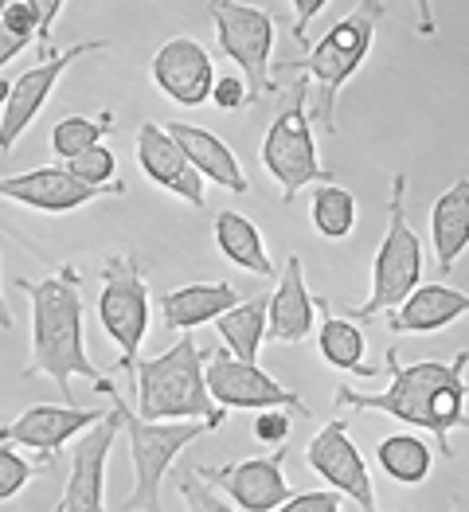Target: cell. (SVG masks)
Returning <instances> with one entry per match:
<instances>
[{
	"instance_id": "1",
	"label": "cell",
	"mask_w": 469,
	"mask_h": 512,
	"mask_svg": "<svg viewBox=\"0 0 469 512\" xmlns=\"http://www.w3.org/2000/svg\"><path fill=\"white\" fill-rule=\"evenodd\" d=\"M387 376L391 384L384 391H352L337 387V403H348L356 411H384L391 419L407 423L415 430H427L438 438V454L454 458L450 446V430L469 427V352H458L454 360H419V364H403L395 348H387Z\"/></svg>"
},
{
	"instance_id": "2",
	"label": "cell",
	"mask_w": 469,
	"mask_h": 512,
	"mask_svg": "<svg viewBox=\"0 0 469 512\" xmlns=\"http://www.w3.org/2000/svg\"><path fill=\"white\" fill-rule=\"evenodd\" d=\"M16 290L32 309V356L24 376H47L63 391V407H75V380H90L94 387L106 380L86 356L79 270L63 266L47 278H16Z\"/></svg>"
},
{
	"instance_id": "3",
	"label": "cell",
	"mask_w": 469,
	"mask_h": 512,
	"mask_svg": "<svg viewBox=\"0 0 469 512\" xmlns=\"http://www.w3.org/2000/svg\"><path fill=\"white\" fill-rule=\"evenodd\" d=\"M208 352L184 333L169 352L137 360V415L145 423H204L208 430L227 423V411H219L204 384Z\"/></svg>"
},
{
	"instance_id": "4",
	"label": "cell",
	"mask_w": 469,
	"mask_h": 512,
	"mask_svg": "<svg viewBox=\"0 0 469 512\" xmlns=\"http://www.w3.org/2000/svg\"><path fill=\"white\" fill-rule=\"evenodd\" d=\"M384 12V4L360 0L344 20H337L321 40L313 43L309 59L282 63V67L305 71L309 86H317V90H309L313 94V122H321L329 133H337V98H341L344 83L364 67V59L376 43V24L384 20Z\"/></svg>"
},
{
	"instance_id": "5",
	"label": "cell",
	"mask_w": 469,
	"mask_h": 512,
	"mask_svg": "<svg viewBox=\"0 0 469 512\" xmlns=\"http://www.w3.org/2000/svg\"><path fill=\"white\" fill-rule=\"evenodd\" d=\"M98 391L110 399V411L118 415V427L129 438V458H133V489L122 501V512H165L161 509V485L172 470L176 454L188 450L200 434H208L204 423H145L137 411L126 407V395L110 380H102Z\"/></svg>"
},
{
	"instance_id": "6",
	"label": "cell",
	"mask_w": 469,
	"mask_h": 512,
	"mask_svg": "<svg viewBox=\"0 0 469 512\" xmlns=\"http://www.w3.org/2000/svg\"><path fill=\"white\" fill-rule=\"evenodd\" d=\"M423 282V243L415 227L407 223V176H391V196H387V231L384 243L372 262V294L344 309L348 321H372L376 313H391L395 305L411 298Z\"/></svg>"
},
{
	"instance_id": "7",
	"label": "cell",
	"mask_w": 469,
	"mask_h": 512,
	"mask_svg": "<svg viewBox=\"0 0 469 512\" xmlns=\"http://www.w3.org/2000/svg\"><path fill=\"white\" fill-rule=\"evenodd\" d=\"M305 106H309V79L301 75L298 83L286 90L278 118L270 122L266 137H262V169L282 184V204H294L305 184H337L333 172L317 157V141H313Z\"/></svg>"
},
{
	"instance_id": "8",
	"label": "cell",
	"mask_w": 469,
	"mask_h": 512,
	"mask_svg": "<svg viewBox=\"0 0 469 512\" xmlns=\"http://www.w3.org/2000/svg\"><path fill=\"white\" fill-rule=\"evenodd\" d=\"M149 282L145 270L133 251L126 255H110L102 262V294H98V321L106 329V337L118 344V360L114 372H133L137 364V348L149 333Z\"/></svg>"
},
{
	"instance_id": "9",
	"label": "cell",
	"mask_w": 469,
	"mask_h": 512,
	"mask_svg": "<svg viewBox=\"0 0 469 512\" xmlns=\"http://www.w3.org/2000/svg\"><path fill=\"white\" fill-rule=\"evenodd\" d=\"M208 16L215 24V43L219 51L243 71L239 79L247 83L251 106H258L274 83H270V51H274V20L258 4H239V0H215L208 4Z\"/></svg>"
},
{
	"instance_id": "10",
	"label": "cell",
	"mask_w": 469,
	"mask_h": 512,
	"mask_svg": "<svg viewBox=\"0 0 469 512\" xmlns=\"http://www.w3.org/2000/svg\"><path fill=\"white\" fill-rule=\"evenodd\" d=\"M102 47H106V40L75 43V47H67V51H55V55L43 59V63H32L24 75H16L12 83L4 86V98H0V157L12 153V145L28 133V126H32L36 118H40V110L47 106L51 90L67 75V67H71L75 59H83V55L102 51Z\"/></svg>"
},
{
	"instance_id": "11",
	"label": "cell",
	"mask_w": 469,
	"mask_h": 512,
	"mask_svg": "<svg viewBox=\"0 0 469 512\" xmlns=\"http://www.w3.org/2000/svg\"><path fill=\"white\" fill-rule=\"evenodd\" d=\"M204 384H208V395L219 411H298V415H309V407L301 403L294 387H282L258 364L231 360L219 348L208 352Z\"/></svg>"
},
{
	"instance_id": "12",
	"label": "cell",
	"mask_w": 469,
	"mask_h": 512,
	"mask_svg": "<svg viewBox=\"0 0 469 512\" xmlns=\"http://www.w3.org/2000/svg\"><path fill=\"white\" fill-rule=\"evenodd\" d=\"M106 196H126V184H106V188H90L83 180H75L63 165H43L32 172H16V176H0V200H12L20 208L47 215H67L79 212L94 200Z\"/></svg>"
},
{
	"instance_id": "13",
	"label": "cell",
	"mask_w": 469,
	"mask_h": 512,
	"mask_svg": "<svg viewBox=\"0 0 469 512\" xmlns=\"http://www.w3.org/2000/svg\"><path fill=\"white\" fill-rule=\"evenodd\" d=\"M282 466H286V446H278L266 458L227 462V466H196V473L212 489H223L243 512H274L294 497Z\"/></svg>"
},
{
	"instance_id": "14",
	"label": "cell",
	"mask_w": 469,
	"mask_h": 512,
	"mask_svg": "<svg viewBox=\"0 0 469 512\" xmlns=\"http://www.w3.org/2000/svg\"><path fill=\"white\" fill-rule=\"evenodd\" d=\"M305 462L317 477H325L333 485L337 497H352L364 512H376V485H372L364 454L348 438V423H341V419L325 423L321 434H313V442L305 450Z\"/></svg>"
},
{
	"instance_id": "15",
	"label": "cell",
	"mask_w": 469,
	"mask_h": 512,
	"mask_svg": "<svg viewBox=\"0 0 469 512\" xmlns=\"http://www.w3.org/2000/svg\"><path fill=\"white\" fill-rule=\"evenodd\" d=\"M149 75L157 90L172 98L176 106H204L212 102V86H215V63L208 55V47L192 36H172L153 51V63H149Z\"/></svg>"
},
{
	"instance_id": "16",
	"label": "cell",
	"mask_w": 469,
	"mask_h": 512,
	"mask_svg": "<svg viewBox=\"0 0 469 512\" xmlns=\"http://www.w3.org/2000/svg\"><path fill=\"white\" fill-rule=\"evenodd\" d=\"M110 411V407H106ZM102 407H59V403H36L28 411H20L12 423L0 427V442L16 446V450H32L51 458L59 446H67L71 438H83L90 427H98L106 419Z\"/></svg>"
},
{
	"instance_id": "17",
	"label": "cell",
	"mask_w": 469,
	"mask_h": 512,
	"mask_svg": "<svg viewBox=\"0 0 469 512\" xmlns=\"http://www.w3.org/2000/svg\"><path fill=\"white\" fill-rule=\"evenodd\" d=\"M118 434H122L118 415L106 411V419L75 442L67 489H63V501L55 512H110L106 509V462H110V450H114Z\"/></svg>"
},
{
	"instance_id": "18",
	"label": "cell",
	"mask_w": 469,
	"mask_h": 512,
	"mask_svg": "<svg viewBox=\"0 0 469 512\" xmlns=\"http://www.w3.org/2000/svg\"><path fill=\"white\" fill-rule=\"evenodd\" d=\"M137 165H141V172L157 188L188 200L192 208H204V180H200V172L188 165V157L180 153V145L165 133V126L145 122V126L137 129Z\"/></svg>"
},
{
	"instance_id": "19",
	"label": "cell",
	"mask_w": 469,
	"mask_h": 512,
	"mask_svg": "<svg viewBox=\"0 0 469 512\" xmlns=\"http://www.w3.org/2000/svg\"><path fill=\"white\" fill-rule=\"evenodd\" d=\"M165 133L180 145V153L188 157L192 169L200 172V180H212V184L235 192V196L251 192V180L239 169V157L231 153V145L223 137H215L212 129H200L192 126V122H169Z\"/></svg>"
},
{
	"instance_id": "20",
	"label": "cell",
	"mask_w": 469,
	"mask_h": 512,
	"mask_svg": "<svg viewBox=\"0 0 469 512\" xmlns=\"http://www.w3.org/2000/svg\"><path fill=\"white\" fill-rule=\"evenodd\" d=\"M235 305H239V290L231 282H188L157 298L161 321L172 333H192L200 325H215Z\"/></svg>"
},
{
	"instance_id": "21",
	"label": "cell",
	"mask_w": 469,
	"mask_h": 512,
	"mask_svg": "<svg viewBox=\"0 0 469 512\" xmlns=\"http://www.w3.org/2000/svg\"><path fill=\"white\" fill-rule=\"evenodd\" d=\"M313 313H317V301L305 290L301 258L290 255L278 290L266 298V337L278 344H301L313 333Z\"/></svg>"
},
{
	"instance_id": "22",
	"label": "cell",
	"mask_w": 469,
	"mask_h": 512,
	"mask_svg": "<svg viewBox=\"0 0 469 512\" xmlns=\"http://www.w3.org/2000/svg\"><path fill=\"white\" fill-rule=\"evenodd\" d=\"M466 313L469 294L446 286V282H430V286H419L403 305H395L387 313V329L391 333H442Z\"/></svg>"
},
{
	"instance_id": "23",
	"label": "cell",
	"mask_w": 469,
	"mask_h": 512,
	"mask_svg": "<svg viewBox=\"0 0 469 512\" xmlns=\"http://www.w3.org/2000/svg\"><path fill=\"white\" fill-rule=\"evenodd\" d=\"M430 239H434V262L438 274L450 278L458 258L469 251V176L454 180L430 208Z\"/></svg>"
},
{
	"instance_id": "24",
	"label": "cell",
	"mask_w": 469,
	"mask_h": 512,
	"mask_svg": "<svg viewBox=\"0 0 469 512\" xmlns=\"http://www.w3.org/2000/svg\"><path fill=\"white\" fill-rule=\"evenodd\" d=\"M212 235H215L219 255L227 258V262H235L239 270H251V274H258V278H278L274 262H270V255H266V239H262V231H258L243 212H235V208L219 212L212 223Z\"/></svg>"
},
{
	"instance_id": "25",
	"label": "cell",
	"mask_w": 469,
	"mask_h": 512,
	"mask_svg": "<svg viewBox=\"0 0 469 512\" xmlns=\"http://www.w3.org/2000/svg\"><path fill=\"white\" fill-rule=\"evenodd\" d=\"M317 301V309H321V329H317V348H321V360L325 364H333L337 372H352V376H360V380H372L376 376V368H368L364 364V333H360V325L356 321H348V317H337V313H329V301L325 298H313Z\"/></svg>"
},
{
	"instance_id": "26",
	"label": "cell",
	"mask_w": 469,
	"mask_h": 512,
	"mask_svg": "<svg viewBox=\"0 0 469 512\" xmlns=\"http://www.w3.org/2000/svg\"><path fill=\"white\" fill-rule=\"evenodd\" d=\"M219 337H223V352L231 360L243 364H258V348L266 341V298L239 301L231 313H223L215 321Z\"/></svg>"
},
{
	"instance_id": "27",
	"label": "cell",
	"mask_w": 469,
	"mask_h": 512,
	"mask_svg": "<svg viewBox=\"0 0 469 512\" xmlns=\"http://www.w3.org/2000/svg\"><path fill=\"white\" fill-rule=\"evenodd\" d=\"M376 462L399 485H423L434 470V450L419 434H387L376 446Z\"/></svg>"
},
{
	"instance_id": "28",
	"label": "cell",
	"mask_w": 469,
	"mask_h": 512,
	"mask_svg": "<svg viewBox=\"0 0 469 512\" xmlns=\"http://www.w3.org/2000/svg\"><path fill=\"white\" fill-rule=\"evenodd\" d=\"M114 133V110H102L98 118H86V114H67L51 126V153L67 165L75 157H83L90 149H98L106 137Z\"/></svg>"
},
{
	"instance_id": "29",
	"label": "cell",
	"mask_w": 469,
	"mask_h": 512,
	"mask_svg": "<svg viewBox=\"0 0 469 512\" xmlns=\"http://www.w3.org/2000/svg\"><path fill=\"white\" fill-rule=\"evenodd\" d=\"M309 223L321 239H348L356 231V196L341 184H317L313 204H309Z\"/></svg>"
},
{
	"instance_id": "30",
	"label": "cell",
	"mask_w": 469,
	"mask_h": 512,
	"mask_svg": "<svg viewBox=\"0 0 469 512\" xmlns=\"http://www.w3.org/2000/svg\"><path fill=\"white\" fill-rule=\"evenodd\" d=\"M63 169L71 172L75 180L90 184V188H106V184H114V176H118V157H114L106 145H98V149H90L83 157L67 161Z\"/></svg>"
},
{
	"instance_id": "31",
	"label": "cell",
	"mask_w": 469,
	"mask_h": 512,
	"mask_svg": "<svg viewBox=\"0 0 469 512\" xmlns=\"http://www.w3.org/2000/svg\"><path fill=\"white\" fill-rule=\"evenodd\" d=\"M43 466H32L16 446H8V442H0V505L4 501H12L32 477H40Z\"/></svg>"
},
{
	"instance_id": "32",
	"label": "cell",
	"mask_w": 469,
	"mask_h": 512,
	"mask_svg": "<svg viewBox=\"0 0 469 512\" xmlns=\"http://www.w3.org/2000/svg\"><path fill=\"white\" fill-rule=\"evenodd\" d=\"M176 493L184 497V509L188 512H235L227 501L215 497V489L196 473V466H184L176 473Z\"/></svg>"
},
{
	"instance_id": "33",
	"label": "cell",
	"mask_w": 469,
	"mask_h": 512,
	"mask_svg": "<svg viewBox=\"0 0 469 512\" xmlns=\"http://www.w3.org/2000/svg\"><path fill=\"white\" fill-rule=\"evenodd\" d=\"M36 12H40V28H36V47H40V63L55 55L51 47V32H55V20L67 12V0H36Z\"/></svg>"
},
{
	"instance_id": "34",
	"label": "cell",
	"mask_w": 469,
	"mask_h": 512,
	"mask_svg": "<svg viewBox=\"0 0 469 512\" xmlns=\"http://www.w3.org/2000/svg\"><path fill=\"white\" fill-rule=\"evenodd\" d=\"M212 102L219 110H243V106H251L247 83H243L239 75H219L212 86Z\"/></svg>"
},
{
	"instance_id": "35",
	"label": "cell",
	"mask_w": 469,
	"mask_h": 512,
	"mask_svg": "<svg viewBox=\"0 0 469 512\" xmlns=\"http://www.w3.org/2000/svg\"><path fill=\"white\" fill-rule=\"evenodd\" d=\"M286 434H290V415L286 411H258L255 419L258 442H270L278 450V446H286Z\"/></svg>"
},
{
	"instance_id": "36",
	"label": "cell",
	"mask_w": 469,
	"mask_h": 512,
	"mask_svg": "<svg viewBox=\"0 0 469 512\" xmlns=\"http://www.w3.org/2000/svg\"><path fill=\"white\" fill-rule=\"evenodd\" d=\"M274 512H341V497L333 489H321V493H294L282 509Z\"/></svg>"
},
{
	"instance_id": "37",
	"label": "cell",
	"mask_w": 469,
	"mask_h": 512,
	"mask_svg": "<svg viewBox=\"0 0 469 512\" xmlns=\"http://www.w3.org/2000/svg\"><path fill=\"white\" fill-rule=\"evenodd\" d=\"M290 8H294V40L305 47L309 43V24L329 8V0H294Z\"/></svg>"
},
{
	"instance_id": "38",
	"label": "cell",
	"mask_w": 469,
	"mask_h": 512,
	"mask_svg": "<svg viewBox=\"0 0 469 512\" xmlns=\"http://www.w3.org/2000/svg\"><path fill=\"white\" fill-rule=\"evenodd\" d=\"M28 47H32L28 36H20V32H12V28H4V24H0V71H4L20 51H28Z\"/></svg>"
},
{
	"instance_id": "39",
	"label": "cell",
	"mask_w": 469,
	"mask_h": 512,
	"mask_svg": "<svg viewBox=\"0 0 469 512\" xmlns=\"http://www.w3.org/2000/svg\"><path fill=\"white\" fill-rule=\"evenodd\" d=\"M450 512H469V493H454V501H450Z\"/></svg>"
},
{
	"instance_id": "40",
	"label": "cell",
	"mask_w": 469,
	"mask_h": 512,
	"mask_svg": "<svg viewBox=\"0 0 469 512\" xmlns=\"http://www.w3.org/2000/svg\"><path fill=\"white\" fill-rule=\"evenodd\" d=\"M0 329H12V313H8V301L0 294Z\"/></svg>"
}]
</instances>
